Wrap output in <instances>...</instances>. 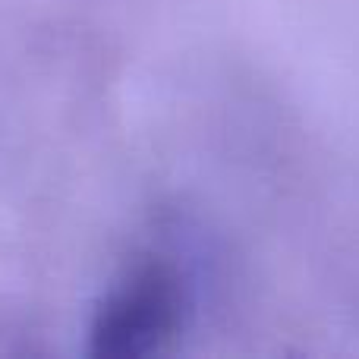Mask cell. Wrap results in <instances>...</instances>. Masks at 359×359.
<instances>
[{
  "label": "cell",
  "mask_w": 359,
  "mask_h": 359,
  "mask_svg": "<svg viewBox=\"0 0 359 359\" xmlns=\"http://www.w3.org/2000/svg\"><path fill=\"white\" fill-rule=\"evenodd\" d=\"M183 309L177 274L161 262L142 265L101 306L92 328L95 353L139 356L174 334Z\"/></svg>",
  "instance_id": "1"
}]
</instances>
